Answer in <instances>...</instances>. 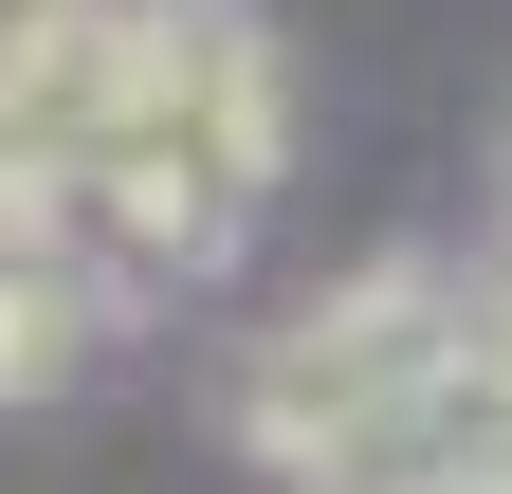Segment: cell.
Wrapping results in <instances>:
<instances>
[{
	"instance_id": "cell-1",
	"label": "cell",
	"mask_w": 512,
	"mask_h": 494,
	"mask_svg": "<svg viewBox=\"0 0 512 494\" xmlns=\"http://www.w3.org/2000/svg\"><path fill=\"white\" fill-rule=\"evenodd\" d=\"M458 366H476V275H439V257H366V275H330L275 348H256L238 440L275 458V476H311V494H348V476L403 458V421L458 385Z\"/></svg>"
},
{
	"instance_id": "cell-2",
	"label": "cell",
	"mask_w": 512,
	"mask_h": 494,
	"mask_svg": "<svg viewBox=\"0 0 512 494\" xmlns=\"http://www.w3.org/2000/svg\"><path fill=\"white\" fill-rule=\"evenodd\" d=\"M110 312H128V293H110L92 257H0V403H55V385L110 348Z\"/></svg>"
},
{
	"instance_id": "cell-3",
	"label": "cell",
	"mask_w": 512,
	"mask_h": 494,
	"mask_svg": "<svg viewBox=\"0 0 512 494\" xmlns=\"http://www.w3.org/2000/svg\"><path fill=\"white\" fill-rule=\"evenodd\" d=\"M494 202H512V165H494ZM494 257H512V238H494Z\"/></svg>"
}]
</instances>
